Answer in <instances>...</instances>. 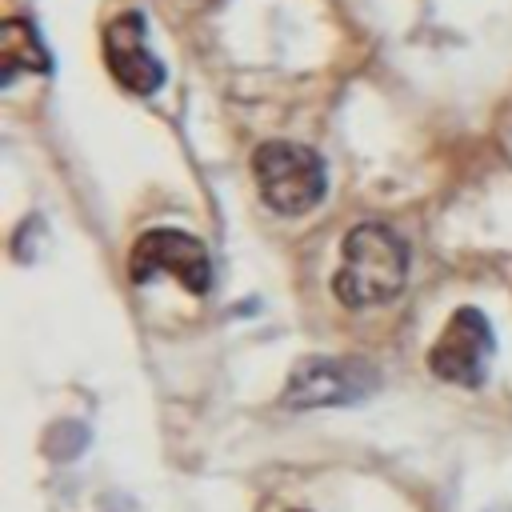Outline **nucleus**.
Instances as JSON below:
<instances>
[{
	"label": "nucleus",
	"mask_w": 512,
	"mask_h": 512,
	"mask_svg": "<svg viewBox=\"0 0 512 512\" xmlns=\"http://www.w3.org/2000/svg\"><path fill=\"white\" fill-rule=\"evenodd\" d=\"M252 172L260 184V196L272 212L280 216H304L324 200L328 176H324V160L292 140H268L256 148L252 156Z\"/></svg>",
	"instance_id": "2"
},
{
	"label": "nucleus",
	"mask_w": 512,
	"mask_h": 512,
	"mask_svg": "<svg viewBox=\"0 0 512 512\" xmlns=\"http://www.w3.org/2000/svg\"><path fill=\"white\" fill-rule=\"evenodd\" d=\"M200 4H208V0H200Z\"/></svg>",
	"instance_id": "9"
},
{
	"label": "nucleus",
	"mask_w": 512,
	"mask_h": 512,
	"mask_svg": "<svg viewBox=\"0 0 512 512\" xmlns=\"http://www.w3.org/2000/svg\"><path fill=\"white\" fill-rule=\"evenodd\" d=\"M0 64H4V84H12V76L20 68H36V72H48V52L40 48L36 40V28L28 20H4L0 24Z\"/></svg>",
	"instance_id": "7"
},
{
	"label": "nucleus",
	"mask_w": 512,
	"mask_h": 512,
	"mask_svg": "<svg viewBox=\"0 0 512 512\" xmlns=\"http://www.w3.org/2000/svg\"><path fill=\"white\" fill-rule=\"evenodd\" d=\"M492 512H512V508H492Z\"/></svg>",
	"instance_id": "8"
},
{
	"label": "nucleus",
	"mask_w": 512,
	"mask_h": 512,
	"mask_svg": "<svg viewBox=\"0 0 512 512\" xmlns=\"http://www.w3.org/2000/svg\"><path fill=\"white\" fill-rule=\"evenodd\" d=\"M376 384L372 368H364L360 360H304L296 364L284 404L292 408H316V404H348L356 396H364Z\"/></svg>",
	"instance_id": "6"
},
{
	"label": "nucleus",
	"mask_w": 512,
	"mask_h": 512,
	"mask_svg": "<svg viewBox=\"0 0 512 512\" xmlns=\"http://www.w3.org/2000/svg\"><path fill=\"white\" fill-rule=\"evenodd\" d=\"M492 352H496V336H492V324L484 320V312L456 308L428 352V368H432V376H440L448 384L476 388L488 376Z\"/></svg>",
	"instance_id": "3"
},
{
	"label": "nucleus",
	"mask_w": 512,
	"mask_h": 512,
	"mask_svg": "<svg viewBox=\"0 0 512 512\" xmlns=\"http://www.w3.org/2000/svg\"><path fill=\"white\" fill-rule=\"evenodd\" d=\"M408 280V244L380 220L356 224L340 244V268L332 276L336 300L348 308H376L400 296Z\"/></svg>",
	"instance_id": "1"
},
{
	"label": "nucleus",
	"mask_w": 512,
	"mask_h": 512,
	"mask_svg": "<svg viewBox=\"0 0 512 512\" xmlns=\"http://www.w3.org/2000/svg\"><path fill=\"white\" fill-rule=\"evenodd\" d=\"M100 48H104V64L120 88H128L136 96H152L164 84V64L148 48V32H144L140 12H120L116 20H108Z\"/></svg>",
	"instance_id": "5"
},
{
	"label": "nucleus",
	"mask_w": 512,
	"mask_h": 512,
	"mask_svg": "<svg viewBox=\"0 0 512 512\" xmlns=\"http://www.w3.org/2000/svg\"><path fill=\"white\" fill-rule=\"evenodd\" d=\"M160 272L176 276L192 296H204L208 284H212V264H208L204 244L188 232H176V228H152L132 244L128 276L136 284H144Z\"/></svg>",
	"instance_id": "4"
}]
</instances>
